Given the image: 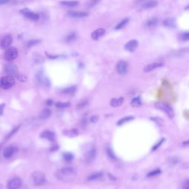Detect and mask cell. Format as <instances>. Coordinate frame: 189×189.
<instances>
[{
  "label": "cell",
  "instance_id": "6da1fadb",
  "mask_svg": "<svg viewBox=\"0 0 189 189\" xmlns=\"http://www.w3.org/2000/svg\"><path fill=\"white\" fill-rule=\"evenodd\" d=\"M76 175V171L72 167H66L58 170L56 173V177L61 181L69 182L73 180Z\"/></svg>",
  "mask_w": 189,
  "mask_h": 189
},
{
  "label": "cell",
  "instance_id": "7a4b0ae2",
  "mask_svg": "<svg viewBox=\"0 0 189 189\" xmlns=\"http://www.w3.org/2000/svg\"><path fill=\"white\" fill-rule=\"evenodd\" d=\"M15 84V80L12 76H6L0 78V88L3 89H8Z\"/></svg>",
  "mask_w": 189,
  "mask_h": 189
},
{
  "label": "cell",
  "instance_id": "3957f363",
  "mask_svg": "<svg viewBox=\"0 0 189 189\" xmlns=\"http://www.w3.org/2000/svg\"><path fill=\"white\" fill-rule=\"evenodd\" d=\"M31 180L33 184L37 186H40L45 183V175L41 171H35L31 175Z\"/></svg>",
  "mask_w": 189,
  "mask_h": 189
},
{
  "label": "cell",
  "instance_id": "277c9868",
  "mask_svg": "<svg viewBox=\"0 0 189 189\" xmlns=\"http://www.w3.org/2000/svg\"><path fill=\"white\" fill-rule=\"evenodd\" d=\"M154 106L156 109L165 113L166 114L168 115V116L170 119H172L174 117L175 114H174V111L173 109L168 105L163 103L157 102L155 104Z\"/></svg>",
  "mask_w": 189,
  "mask_h": 189
},
{
  "label": "cell",
  "instance_id": "5b68a950",
  "mask_svg": "<svg viewBox=\"0 0 189 189\" xmlns=\"http://www.w3.org/2000/svg\"><path fill=\"white\" fill-rule=\"evenodd\" d=\"M20 13L30 20L36 21L40 18V16L38 13L33 12L27 8L22 9L20 11Z\"/></svg>",
  "mask_w": 189,
  "mask_h": 189
},
{
  "label": "cell",
  "instance_id": "8992f818",
  "mask_svg": "<svg viewBox=\"0 0 189 189\" xmlns=\"http://www.w3.org/2000/svg\"><path fill=\"white\" fill-rule=\"evenodd\" d=\"M17 56H18L17 50L15 47H11L6 51L4 55V58L6 61L10 62L15 59Z\"/></svg>",
  "mask_w": 189,
  "mask_h": 189
},
{
  "label": "cell",
  "instance_id": "52a82bcc",
  "mask_svg": "<svg viewBox=\"0 0 189 189\" xmlns=\"http://www.w3.org/2000/svg\"><path fill=\"white\" fill-rule=\"evenodd\" d=\"M5 71L8 75L15 77L19 73L17 67L13 63H9L6 64L5 67Z\"/></svg>",
  "mask_w": 189,
  "mask_h": 189
},
{
  "label": "cell",
  "instance_id": "ba28073f",
  "mask_svg": "<svg viewBox=\"0 0 189 189\" xmlns=\"http://www.w3.org/2000/svg\"><path fill=\"white\" fill-rule=\"evenodd\" d=\"M128 64L127 62L120 61L118 62L116 66V69L118 73L120 74L126 73L128 71Z\"/></svg>",
  "mask_w": 189,
  "mask_h": 189
},
{
  "label": "cell",
  "instance_id": "9c48e42d",
  "mask_svg": "<svg viewBox=\"0 0 189 189\" xmlns=\"http://www.w3.org/2000/svg\"><path fill=\"white\" fill-rule=\"evenodd\" d=\"M12 42V37L11 35H6L4 36L1 41L0 42V47L4 49H7L10 46Z\"/></svg>",
  "mask_w": 189,
  "mask_h": 189
},
{
  "label": "cell",
  "instance_id": "30bf717a",
  "mask_svg": "<svg viewBox=\"0 0 189 189\" xmlns=\"http://www.w3.org/2000/svg\"><path fill=\"white\" fill-rule=\"evenodd\" d=\"M139 46V42L137 40H132L128 42L124 46V49L127 51L133 52L135 51Z\"/></svg>",
  "mask_w": 189,
  "mask_h": 189
},
{
  "label": "cell",
  "instance_id": "8fae6325",
  "mask_svg": "<svg viewBox=\"0 0 189 189\" xmlns=\"http://www.w3.org/2000/svg\"><path fill=\"white\" fill-rule=\"evenodd\" d=\"M17 151V148L15 146L13 145L9 146L4 150L3 153L4 156L6 159L10 158Z\"/></svg>",
  "mask_w": 189,
  "mask_h": 189
},
{
  "label": "cell",
  "instance_id": "7c38bea8",
  "mask_svg": "<svg viewBox=\"0 0 189 189\" xmlns=\"http://www.w3.org/2000/svg\"><path fill=\"white\" fill-rule=\"evenodd\" d=\"M97 155V150L95 148L91 149L89 150L85 154V159L86 161L88 163H91L94 159L96 158Z\"/></svg>",
  "mask_w": 189,
  "mask_h": 189
},
{
  "label": "cell",
  "instance_id": "4fadbf2b",
  "mask_svg": "<svg viewBox=\"0 0 189 189\" xmlns=\"http://www.w3.org/2000/svg\"><path fill=\"white\" fill-rule=\"evenodd\" d=\"M21 186V180L20 178H16L11 180L7 184V188L9 189H18Z\"/></svg>",
  "mask_w": 189,
  "mask_h": 189
},
{
  "label": "cell",
  "instance_id": "5bb4252c",
  "mask_svg": "<svg viewBox=\"0 0 189 189\" xmlns=\"http://www.w3.org/2000/svg\"><path fill=\"white\" fill-rule=\"evenodd\" d=\"M37 79L38 80V82L41 83V84L45 86H49L50 85V82L49 79L44 76L43 73L42 72H40L37 74Z\"/></svg>",
  "mask_w": 189,
  "mask_h": 189
},
{
  "label": "cell",
  "instance_id": "9a60e30c",
  "mask_svg": "<svg viewBox=\"0 0 189 189\" xmlns=\"http://www.w3.org/2000/svg\"><path fill=\"white\" fill-rule=\"evenodd\" d=\"M162 66H163V63H160V62L153 63L148 64L147 66L145 67L144 68V72H145V73L151 72V71L154 70L155 69L159 68V67H161Z\"/></svg>",
  "mask_w": 189,
  "mask_h": 189
},
{
  "label": "cell",
  "instance_id": "2e32d148",
  "mask_svg": "<svg viewBox=\"0 0 189 189\" xmlns=\"http://www.w3.org/2000/svg\"><path fill=\"white\" fill-rule=\"evenodd\" d=\"M68 15L73 18H83L88 16V13L84 12L70 11L68 12Z\"/></svg>",
  "mask_w": 189,
  "mask_h": 189
},
{
  "label": "cell",
  "instance_id": "e0dca14e",
  "mask_svg": "<svg viewBox=\"0 0 189 189\" xmlns=\"http://www.w3.org/2000/svg\"><path fill=\"white\" fill-rule=\"evenodd\" d=\"M105 30L103 28H99L97 30L94 31L92 33V38L95 41H97L99 40V38L100 37H101L102 36H103L105 33Z\"/></svg>",
  "mask_w": 189,
  "mask_h": 189
},
{
  "label": "cell",
  "instance_id": "ac0fdd59",
  "mask_svg": "<svg viewBox=\"0 0 189 189\" xmlns=\"http://www.w3.org/2000/svg\"><path fill=\"white\" fill-rule=\"evenodd\" d=\"M40 137L41 138L46 139L48 140L53 142L55 138V134L53 132H52L50 131H45L41 134Z\"/></svg>",
  "mask_w": 189,
  "mask_h": 189
},
{
  "label": "cell",
  "instance_id": "d6986e66",
  "mask_svg": "<svg viewBox=\"0 0 189 189\" xmlns=\"http://www.w3.org/2000/svg\"><path fill=\"white\" fill-rule=\"evenodd\" d=\"M123 102H124V98H119L118 99L113 98L110 101V104L113 107H118L122 105Z\"/></svg>",
  "mask_w": 189,
  "mask_h": 189
},
{
  "label": "cell",
  "instance_id": "ffe728a7",
  "mask_svg": "<svg viewBox=\"0 0 189 189\" xmlns=\"http://www.w3.org/2000/svg\"><path fill=\"white\" fill-rule=\"evenodd\" d=\"M157 2L155 0H150L146 2L142 5L144 9H150L157 5Z\"/></svg>",
  "mask_w": 189,
  "mask_h": 189
},
{
  "label": "cell",
  "instance_id": "44dd1931",
  "mask_svg": "<svg viewBox=\"0 0 189 189\" xmlns=\"http://www.w3.org/2000/svg\"><path fill=\"white\" fill-rule=\"evenodd\" d=\"M79 2L77 1H62L61 2L62 5L69 7H73L77 6Z\"/></svg>",
  "mask_w": 189,
  "mask_h": 189
},
{
  "label": "cell",
  "instance_id": "7402d4cb",
  "mask_svg": "<svg viewBox=\"0 0 189 189\" xmlns=\"http://www.w3.org/2000/svg\"><path fill=\"white\" fill-rule=\"evenodd\" d=\"M63 134L68 137L70 138H73L77 137L78 134V130L77 129H73L72 130H67V131H64Z\"/></svg>",
  "mask_w": 189,
  "mask_h": 189
},
{
  "label": "cell",
  "instance_id": "603a6c76",
  "mask_svg": "<svg viewBox=\"0 0 189 189\" xmlns=\"http://www.w3.org/2000/svg\"><path fill=\"white\" fill-rule=\"evenodd\" d=\"M51 114V111L50 109H44L43 110H42L39 115V118L41 119H48V118L50 117Z\"/></svg>",
  "mask_w": 189,
  "mask_h": 189
},
{
  "label": "cell",
  "instance_id": "cb8c5ba5",
  "mask_svg": "<svg viewBox=\"0 0 189 189\" xmlns=\"http://www.w3.org/2000/svg\"><path fill=\"white\" fill-rule=\"evenodd\" d=\"M130 104L133 107L137 108L140 107L142 105V102L140 98L138 97L133 98L132 101H131Z\"/></svg>",
  "mask_w": 189,
  "mask_h": 189
},
{
  "label": "cell",
  "instance_id": "d4e9b609",
  "mask_svg": "<svg viewBox=\"0 0 189 189\" xmlns=\"http://www.w3.org/2000/svg\"><path fill=\"white\" fill-rule=\"evenodd\" d=\"M103 175V174L102 173H100V172L96 173L91 175L88 178V181H96V180H97L102 178Z\"/></svg>",
  "mask_w": 189,
  "mask_h": 189
},
{
  "label": "cell",
  "instance_id": "484cf974",
  "mask_svg": "<svg viewBox=\"0 0 189 189\" xmlns=\"http://www.w3.org/2000/svg\"><path fill=\"white\" fill-rule=\"evenodd\" d=\"M77 91V88L75 86H71V87H68L65 88L63 91V93L65 94L68 95H73Z\"/></svg>",
  "mask_w": 189,
  "mask_h": 189
},
{
  "label": "cell",
  "instance_id": "4316f807",
  "mask_svg": "<svg viewBox=\"0 0 189 189\" xmlns=\"http://www.w3.org/2000/svg\"><path fill=\"white\" fill-rule=\"evenodd\" d=\"M134 119V118L132 117V116H128V117H125L122 118V119H120L119 120H118L117 123V124L118 125L120 126L122 125L125 123H127L129 121H131Z\"/></svg>",
  "mask_w": 189,
  "mask_h": 189
},
{
  "label": "cell",
  "instance_id": "83f0119b",
  "mask_svg": "<svg viewBox=\"0 0 189 189\" xmlns=\"http://www.w3.org/2000/svg\"><path fill=\"white\" fill-rule=\"evenodd\" d=\"M89 104V102L87 99H84L81 102L79 103L78 104H77V106H76V108H77V109L78 110H82L83 109H84V108L86 107L87 105H88Z\"/></svg>",
  "mask_w": 189,
  "mask_h": 189
},
{
  "label": "cell",
  "instance_id": "f1b7e54d",
  "mask_svg": "<svg viewBox=\"0 0 189 189\" xmlns=\"http://www.w3.org/2000/svg\"><path fill=\"white\" fill-rule=\"evenodd\" d=\"M77 38V35L75 32H72L67 36L65 39V41L67 43H71L73 41H74Z\"/></svg>",
  "mask_w": 189,
  "mask_h": 189
},
{
  "label": "cell",
  "instance_id": "f546056e",
  "mask_svg": "<svg viewBox=\"0 0 189 189\" xmlns=\"http://www.w3.org/2000/svg\"><path fill=\"white\" fill-rule=\"evenodd\" d=\"M63 158L65 161L67 162H70L74 159V155L73 154L70 152H66L63 154Z\"/></svg>",
  "mask_w": 189,
  "mask_h": 189
},
{
  "label": "cell",
  "instance_id": "4dcf8cb0",
  "mask_svg": "<svg viewBox=\"0 0 189 189\" xmlns=\"http://www.w3.org/2000/svg\"><path fill=\"white\" fill-rule=\"evenodd\" d=\"M158 20L156 18H153L149 20L146 23V25L148 27H153L157 25Z\"/></svg>",
  "mask_w": 189,
  "mask_h": 189
},
{
  "label": "cell",
  "instance_id": "1f68e13d",
  "mask_svg": "<svg viewBox=\"0 0 189 189\" xmlns=\"http://www.w3.org/2000/svg\"><path fill=\"white\" fill-rule=\"evenodd\" d=\"M128 22H129V19L128 18H125L124 20L120 22H119L117 25L115 26V30L122 29L124 26H126L128 24Z\"/></svg>",
  "mask_w": 189,
  "mask_h": 189
},
{
  "label": "cell",
  "instance_id": "d6a6232c",
  "mask_svg": "<svg viewBox=\"0 0 189 189\" xmlns=\"http://www.w3.org/2000/svg\"><path fill=\"white\" fill-rule=\"evenodd\" d=\"M16 77L17 78V79L18 80H19L20 82H23V83L27 82V79H28V78L25 74H22V73H18L16 76Z\"/></svg>",
  "mask_w": 189,
  "mask_h": 189
},
{
  "label": "cell",
  "instance_id": "836d02e7",
  "mask_svg": "<svg viewBox=\"0 0 189 189\" xmlns=\"http://www.w3.org/2000/svg\"><path fill=\"white\" fill-rule=\"evenodd\" d=\"M161 171L160 169H155L154 170L151 171L150 173H149L148 174H147V177H149V178L154 177V176L160 175L161 174Z\"/></svg>",
  "mask_w": 189,
  "mask_h": 189
},
{
  "label": "cell",
  "instance_id": "e575fe53",
  "mask_svg": "<svg viewBox=\"0 0 189 189\" xmlns=\"http://www.w3.org/2000/svg\"><path fill=\"white\" fill-rule=\"evenodd\" d=\"M56 107L59 108H68L70 107L71 103L69 102H57L55 104Z\"/></svg>",
  "mask_w": 189,
  "mask_h": 189
},
{
  "label": "cell",
  "instance_id": "d590c367",
  "mask_svg": "<svg viewBox=\"0 0 189 189\" xmlns=\"http://www.w3.org/2000/svg\"><path fill=\"white\" fill-rule=\"evenodd\" d=\"M163 23L164 25L166 27H173L174 26V21L171 18H167L164 20Z\"/></svg>",
  "mask_w": 189,
  "mask_h": 189
},
{
  "label": "cell",
  "instance_id": "8d00e7d4",
  "mask_svg": "<svg viewBox=\"0 0 189 189\" xmlns=\"http://www.w3.org/2000/svg\"><path fill=\"white\" fill-rule=\"evenodd\" d=\"M41 42V41L39 40H31L28 41L27 43V47H31L33 46H36L37 45L39 44Z\"/></svg>",
  "mask_w": 189,
  "mask_h": 189
},
{
  "label": "cell",
  "instance_id": "74e56055",
  "mask_svg": "<svg viewBox=\"0 0 189 189\" xmlns=\"http://www.w3.org/2000/svg\"><path fill=\"white\" fill-rule=\"evenodd\" d=\"M107 154L108 157L111 160H115L117 158L115 155L114 153H113L112 149L110 148H108L107 149Z\"/></svg>",
  "mask_w": 189,
  "mask_h": 189
},
{
  "label": "cell",
  "instance_id": "f35d334b",
  "mask_svg": "<svg viewBox=\"0 0 189 189\" xmlns=\"http://www.w3.org/2000/svg\"><path fill=\"white\" fill-rule=\"evenodd\" d=\"M165 138H163V139H161L160 141H159V143H158L157 144H156L152 148V149H151V151H155V150H156L158 149L161 146V145L164 142H165Z\"/></svg>",
  "mask_w": 189,
  "mask_h": 189
},
{
  "label": "cell",
  "instance_id": "ab89813d",
  "mask_svg": "<svg viewBox=\"0 0 189 189\" xmlns=\"http://www.w3.org/2000/svg\"><path fill=\"white\" fill-rule=\"evenodd\" d=\"M20 127V125H19V126H18V127H16V128H14L12 130H11V132L10 133H9V134H8V135H7V137H6V140H7L8 139H9V138H10L11 137L12 135H13L15 133H16V132L19 129Z\"/></svg>",
  "mask_w": 189,
  "mask_h": 189
},
{
  "label": "cell",
  "instance_id": "60d3db41",
  "mask_svg": "<svg viewBox=\"0 0 189 189\" xmlns=\"http://www.w3.org/2000/svg\"><path fill=\"white\" fill-rule=\"evenodd\" d=\"M181 39L183 41H188L189 39V33L188 32L184 33L181 36Z\"/></svg>",
  "mask_w": 189,
  "mask_h": 189
},
{
  "label": "cell",
  "instance_id": "b9f144b4",
  "mask_svg": "<svg viewBox=\"0 0 189 189\" xmlns=\"http://www.w3.org/2000/svg\"><path fill=\"white\" fill-rule=\"evenodd\" d=\"M179 160L178 158L177 157H171L169 159V163L171 164H176L179 162Z\"/></svg>",
  "mask_w": 189,
  "mask_h": 189
},
{
  "label": "cell",
  "instance_id": "7bdbcfd3",
  "mask_svg": "<svg viewBox=\"0 0 189 189\" xmlns=\"http://www.w3.org/2000/svg\"><path fill=\"white\" fill-rule=\"evenodd\" d=\"M90 120L93 123H97L99 120V117L97 115H93L90 118Z\"/></svg>",
  "mask_w": 189,
  "mask_h": 189
},
{
  "label": "cell",
  "instance_id": "ee69618b",
  "mask_svg": "<svg viewBox=\"0 0 189 189\" xmlns=\"http://www.w3.org/2000/svg\"><path fill=\"white\" fill-rule=\"evenodd\" d=\"M183 189H188L189 188V180L186 179L184 181L183 184Z\"/></svg>",
  "mask_w": 189,
  "mask_h": 189
},
{
  "label": "cell",
  "instance_id": "f6af8a7d",
  "mask_svg": "<svg viewBox=\"0 0 189 189\" xmlns=\"http://www.w3.org/2000/svg\"><path fill=\"white\" fill-rule=\"evenodd\" d=\"M150 119H151L152 120L154 121L155 122H156V123L159 124H161V123H162V120H161L160 118H151Z\"/></svg>",
  "mask_w": 189,
  "mask_h": 189
},
{
  "label": "cell",
  "instance_id": "bcb514c9",
  "mask_svg": "<svg viewBox=\"0 0 189 189\" xmlns=\"http://www.w3.org/2000/svg\"><path fill=\"white\" fill-rule=\"evenodd\" d=\"M5 107V104H2L0 105V115H3Z\"/></svg>",
  "mask_w": 189,
  "mask_h": 189
},
{
  "label": "cell",
  "instance_id": "7dc6e473",
  "mask_svg": "<svg viewBox=\"0 0 189 189\" xmlns=\"http://www.w3.org/2000/svg\"><path fill=\"white\" fill-rule=\"evenodd\" d=\"M58 149H59V147L58 145H53L52 147L50 150L51 151H57V150H58Z\"/></svg>",
  "mask_w": 189,
  "mask_h": 189
},
{
  "label": "cell",
  "instance_id": "c3c4849f",
  "mask_svg": "<svg viewBox=\"0 0 189 189\" xmlns=\"http://www.w3.org/2000/svg\"><path fill=\"white\" fill-rule=\"evenodd\" d=\"M47 56L50 59H56V58L59 57V56H53V55H48V54H47Z\"/></svg>",
  "mask_w": 189,
  "mask_h": 189
},
{
  "label": "cell",
  "instance_id": "681fc988",
  "mask_svg": "<svg viewBox=\"0 0 189 189\" xmlns=\"http://www.w3.org/2000/svg\"><path fill=\"white\" fill-rule=\"evenodd\" d=\"M108 178H109V179H110L111 180H112V181H115V180L117 179L115 176H114L111 174H108Z\"/></svg>",
  "mask_w": 189,
  "mask_h": 189
},
{
  "label": "cell",
  "instance_id": "f907efd6",
  "mask_svg": "<svg viewBox=\"0 0 189 189\" xmlns=\"http://www.w3.org/2000/svg\"><path fill=\"white\" fill-rule=\"evenodd\" d=\"M10 0H0V5H2L8 3Z\"/></svg>",
  "mask_w": 189,
  "mask_h": 189
},
{
  "label": "cell",
  "instance_id": "816d5d0a",
  "mask_svg": "<svg viewBox=\"0 0 189 189\" xmlns=\"http://www.w3.org/2000/svg\"><path fill=\"white\" fill-rule=\"evenodd\" d=\"M52 104H53V101H52V100H51V99H48L46 102V104L47 105H48V106H51Z\"/></svg>",
  "mask_w": 189,
  "mask_h": 189
},
{
  "label": "cell",
  "instance_id": "f5cc1de1",
  "mask_svg": "<svg viewBox=\"0 0 189 189\" xmlns=\"http://www.w3.org/2000/svg\"><path fill=\"white\" fill-rule=\"evenodd\" d=\"M183 145L184 146H185V147H187V146H188V145H189V141H188V140H186V141L184 142H183Z\"/></svg>",
  "mask_w": 189,
  "mask_h": 189
},
{
  "label": "cell",
  "instance_id": "db71d44e",
  "mask_svg": "<svg viewBox=\"0 0 189 189\" xmlns=\"http://www.w3.org/2000/svg\"><path fill=\"white\" fill-rule=\"evenodd\" d=\"M2 186L0 185V189H2Z\"/></svg>",
  "mask_w": 189,
  "mask_h": 189
}]
</instances>
